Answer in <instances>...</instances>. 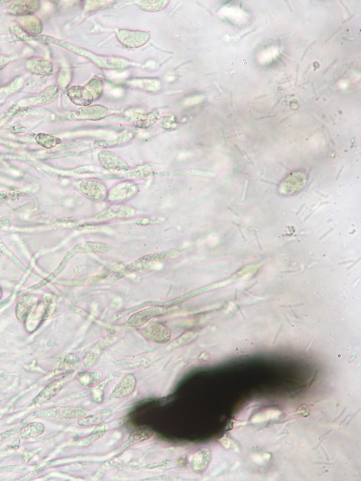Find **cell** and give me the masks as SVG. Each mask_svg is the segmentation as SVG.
Instances as JSON below:
<instances>
[{"instance_id":"cell-23","label":"cell","mask_w":361,"mask_h":481,"mask_svg":"<svg viewBox=\"0 0 361 481\" xmlns=\"http://www.w3.org/2000/svg\"><path fill=\"white\" fill-rule=\"evenodd\" d=\"M159 118V113L158 110H153L151 113H148L146 115L143 116L142 118L137 121V126L140 128H147L150 126L157 122Z\"/></svg>"},{"instance_id":"cell-5","label":"cell","mask_w":361,"mask_h":481,"mask_svg":"<svg viewBox=\"0 0 361 481\" xmlns=\"http://www.w3.org/2000/svg\"><path fill=\"white\" fill-rule=\"evenodd\" d=\"M73 373V372H71L70 374H67V375L62 377V378L59 379V380L54 381V382L49 384V385H48L47 387H46L45 388L37 395V397L33 399V404H35V405H41V404L45 403V402L49 401V399L53 398L54 396L57 395V394L59 393V391L62 390L63 387H64V384L70 379Z\"/></svg>"},{"instance_id":"cell-24","label":"cell","mask_w":361,"mask_h":481,"mask_svg":"<svg viewBox=\"0 0 361 481\" xmlns=\"http://www.w3.org/2000/svg\"><path fill=\"white\" fill-rule=\"evenodd\" d=\"M207 456V454L204 453V451H202V450L197 452L194 455L193 460H192V467H193V469L195 471L203 470V467H206L207 463H209L207 460H203Z\"/></svg>"},{"instance_id":"cell-14","label":"cell","mask_w":361,"mask_h":481,"mask_svg":"<svg viewBox=\"0 0 361 481\" xmlns=\"http://www.w3.org/2000/svg\"><path fill=\"white\" fill-rule=\"evenodd\" d=\"M45 426L41 422H31L24 426L20 430L19 437L24 439L38 437L45 431Z\"/></svg>"},{"instance_id":"cell-18","label":"cell","mask_w":361,"mask_h":481,"mask_svg":"<svg viewBox=\"0 0 361 481\" xmlns=\"http://www.w3.org/2000/svg\"><path fill=\"white\" fill-rule=\"evenodd\" d=\"M106 424L103 423V424L98 425V426L93 430V432L90 433L88 436H86V438H83V439L82 440L81 445L86 447L89 446L92 443H94L97 440L103 437L105 433H106Z\"/></svg>"},{"instance_id":"cell-4","label":"cell","mask_w":361,"mask_h":481,"mask_svg":"<svg viewBox=\"0 0 361 481\" xmlns=\"http://www.w3.org/2000/svg\"><path fill=\"white\" fill-rule=\"evenodd\" d=\"M140 331L147 339L158 343H167L171 338L169 329L162 323H150Z\"/></svg>"},{"instance_id":"cell-20","label":"cell","mask_w":361,"mask_h":481,"mask_svg":"<svg viewBox=\"0 0 361 481\" xmlns=\"http://www.w3.org/2000/svg\"><path fill=\"white\" fill-rule=\"evenodd\" d=\"M88 91L91 93L94 101L100 98L103 93V81L99 78H93L85 86Z\"/></svg>"},{"instance_id":"cell-29","label":"cell","mask_w":361,"mask_h":481,"mask_svg":"<svg viewBox=\"0 0 361 481\" xmlns=\"http://www.w3.org/2000/svg\"><path fill=\"white\" fill-rule=\"evenodd\" d=\"M16 465H8V466L0 467V473L5 472H11L16 469Z\"/></svg>"},{"instance_id":"cell-28","label":"cell","mask_w":361,"mask_h":481,"mask_svg":"<svg viewBox=\"0 0 361 481\" xmlns=\"http://www.w3.org/2000/svg\"><path fill=\"white\" fill-rule=\"evenodd\" d=\"M10 62L9 59L4 56H0V70L6 67L8 63Z\"/></svg>"},{"instance_id":"cell-30","label":"cell","mask_w":361,"mask_h":481,"mask_svg":"<svg viewBox=\"0 0 361 481\" xmlns=\"http://www.w3.org/2000/svg\"><path fill=\"white\" fill-rule=\"evenodd\" d=\"M9 3H10V1H2L1 0V1H0V5H3Z\"/></svg>"},{"instance_id":"cell-21","label":"cell","mask_w":361,"mask_h":481,"mask_svg":"<svg viewBox=\"0 0 361 481\" xmlns=\"http://www.w3.org/2000/svg\"><path fill=\"white\" fill-rule=\"evenodd\" d=\"M101 378L100 373L96 372H85L78 376V380L82 385L86 387H91L96 385Z\"/></svg>"},{"instance_id":"cell-13","label":"cell","mask_w":361,"mask_h":481,"mask_svg":"<svg viewBox=\"0 0 361 481\" xmlns=\"http://www.w3.org/2000/svg\"><path fill=\"white\" fill-rule=\"evenodd\" d=\"M153 433L154 432H153V430L151 428L146 427V426H140V427L135 428L129 434V437L124 441L123 445L121 446L120 450L123 451L129 447L150 439L152 437Z\"/></svg>"},{"instance_id":"cell-16","label":"cell","mask_w":361,"mask_h":481,"mask_svg":"<svg viewBox=\"0 0 361 481\" xmlns=\"http://www.w3.org/2000/svg\"><path fill=\"white\" fill-rule=\"evenodd\" d=\"M159 314V311L157 309H156V310L147 309V310L142 311V312L134 314L129 319L128 325L134 327H140L145 323L148 322L149 319H151V318L156 317V315Z\"/></svg>"},{"instance_id":"cell-11","label":"cell","mask_w":361,"mask_h":481,"mask_svg":"<svg viewBox=\"0 0 361 481\" xmlns=\"http://www.w3.org/2000/svg\"><path fill=\"white\" fill-rule=\"evenodd\" d=\"M108 115V109L100 105H93L80 108L76 112L77 118L85 120H100Z\"/></svg>"},{"instance_id":"cell-3","label":"cell","mask_w":361,"mask_h":481,"mask_svg":"<svg viewBox=\"0 0 361 481\" xmlns=\"http://www.w3.org/2000/svg\"><path fill=\"white\" fill-rule=\"evenodd\" d=\"M98 159L100 165L111 172H122L130 169V166L126 161L106 150L100 151L98 154Z\"/></svg>"},{"instance_id":"cell-26","label":"cell","mask_w":361,"mask_h":481,"mask_svg":"<svg viewBox=\"0 0 361 481\" xmlns=\"http://www.w3.org/2000/svg\"><path fill=\"white\" fill-rule=\"evenodd\" d=\"M23 426L24 424L23 422H21V424L18 425V426H15V427L10 428V429L8 430V431L0 433V441H4L6 438L11 437V436H14L16 433L20 432V430L22 429Z\"/></svg>"},{"instance_id":"cell-31","label":"cell","mask_w":361,"mask_h":481,"mask_svg":"<svg viewBox=\"0 0 361 481\" xmlns=\"http://www.w3.org/2000/svg\"><path fill=\"white\" fill-rule=\"evenodd\" d=\"M0 52H1V47H0Z\"/></svg>"},{"instance_id":"cell-7","label":"cell","mask_w":361,"mask_h":481,"mask_svg":"<svg viewBox=\"0 0 361 481\" xmlns=\"http://www.w3.org/2000/svg\"><path fill=\"white\" fill-rule=\"evenodd\" d=\"M40 8L41 3L37 0L14 1L8 6V13L18 17L33 15L39 11Z\"/></svg>"},{"instance_id":"cell-27","label":"cell","mask_w":361,"mask_h":481,"mask_svg":"<svg viewBox=\"0 0 361 481\" xmlns=\"http://www.w3.org/2000/svg\"><path fill=\"white\" fill-rule=\"evenodd\" d=\"M193 338L194 337L192 336V333H187V334H185L181 336L180 338H178V339L173 342L171 345L173 347L179 346L181 345H184L189 343V342L193 340Z\"/></svg>"},{"instance_id":"cell-2","label":"cell","mask_w":361,"mask_h":481,"mask_svg":"<svg viewBox=\"0 0 361 481\" xmlns=\"http://www.w3.org/2000/svg\"><path fill=\"white\" fill-rule=\"evenodd\" d=\"M119 43L127 49L140 48L149 42L151 34L145 30L119 29L116 33Z\"/></svg>"},{"instance_id":"cell-8","label":"cell","mask_w":361,"mask_h":481,"mask_svg":"<svg viewBox=\"0 0 361 481\" xmlns=\"http://www.w3.org/2000/svg\"><path fill=\"white\" fill-rule=\"evenodd\" d=\"M25 67L29 72L38 76H52L54 74V64L43 58H30L25 62Z\"/></svg>"},{"instance_id":"cell-19","label":"cell","mask_w":361,"mask_h":481,"mask_svg":"<svg viewBox=\"0 0 361 481\" xmlns=\"http://www.w3.org/2000/svg\"><path fill=\"white\" fill-rule=\"evenodd\" d=\"M169 1L167 0H154V1H141L139 3V7L144 11L158 12L165 9L168 6Z\"/></svg>"},{"instance_id":"cell-1","label":"cell","mask_w":361,"mask_h":481,"mask_svg":"<svg viewBox=\"0 0 361 481\" xmlns=\"http://www.w3.org/2000/svg\"><path fill=\"white\" fill-rule=\"evenodd\" d=\"M87 411L79 406H66V407H57L53 409H42L35 411L25 418L22 421L24 424L29 419H39V418H51L56 419H81L86 417Z\"/></svg>"},{"instance_id":"cell-9","label":"cell","mask_w":361,"mask_h":481,"mask_svg":"<svg viewBox=\"0 0 361 481\" xmlns=\"http://www.w3.org/2000/svg\"><path fill=\"white\" fill-rule=\"evenodd\" d=\"M67 94L69 100L77 106H89L94 101V98L91 93L85 86H71L68 88Z\"/></svg>"},{"instance_id":"cell-12","label":"cell","mask_w":361,"mask_h":481,"mask_svg":"<svg viewBox=\"0 0 361 481\" xmlns=\"http://www.w3.org/2000/svg\"><path fill=\"white\" fill-rule=\"evenodd\" d=\"M18 23L20 28L27 33L38 35L42 33L44 30V25L42 20L33 15L19 17Z\"/></svg>"},{"instance_id":"cell-10","label":"cell","mask_w":361,"mask_h":481,"mask_svg":"<svg viewBox=\"0 0 361 481\" xmlns=\"http://www.w3.org/2000/svg\"><path fill=\"white\" fill-rule=\"evenodd\" d=\"M137 387V380L133 375H126L112 392L114 398L122 399L132 395Z\"/></svg>"},{"instance_id":"cell-25","label":"cell","mask_w":361,"mask_h":481,"mask_svg":"<svg viewBox=\"0 0 361 481\" xmlns=\"http://www.w3.org/2000/svg\"><path fill=\"white\" fill-rule=\"evenodd\" d=\"M102 419H103V416L101 414L93 415V416H87L86 418L84 417L78 420V424L82 426H89L98 424Z\"/></svg>"},{"instance_id":"cell-6","label":"cell","mask_w":361,"mask_h":481,"mask_svg":"<svg viewBox=\"0 0 361 481\" xmlns=\"http://www.w3.org/2000/svg\"><path fill=\"white\" fill-rule=\"evenodd\" d=\"M80 189L85 196L93 201H100L106 195V187L98 180H86L81 183Z\"/></svg>"},{"instance_id":"cell-22","label":"cell","mask_w":361,"mask_h":481,"mask_svg":"<svg viewBox=\"0 0 361 481\" xmlns=\"http://www.w3.org/2000/svg\"><path fill=\"white\" fill-rule=\"evenodd\" d=\"M35 140L39 144L48 149H52L62 142V140L58 137L47 134H39L35 137Z\"/></svg>"},{"instance_id":"cell-17","label":"cell","mask_w":361,"mask_h":481,"mask_svg":"<svg viewBox=\"0 0 361 481\" xmlns=\"http://www.w3.org/2000/svg\"><path fill=\"white\" fill-rule=\"evenodd\" d=\"M59 92V86L57 85L49 86L34 98V103H51L57 98Z\"/></svg>"},{"instance_id":"cell-15","label":"cell","mask_w":361,"mask_h":481,"mask_svg":"<svg viewBox=\"0 0 361 481\" xmlns=\"http://www.w3.org/2000/svg\"><path fill=\"white\" fill-rule=\"evenodd\" d=\"M136 193L137 188L135 185L129 183H121L112 190L111 197L113 198L112 200H124L128 198V197L132 196Z\"/></svg>"}]
</instances>
